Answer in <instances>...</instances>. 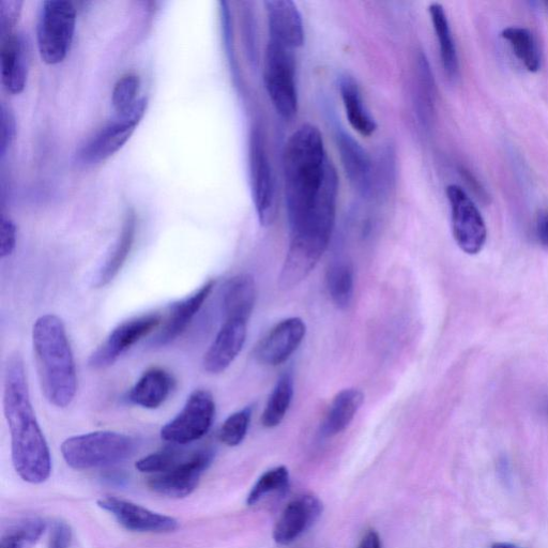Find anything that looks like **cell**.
Segmentation results:
<instances>
[{
  "instance_id": "1",
  "label": "cell",
  "mask_w": 548,
  "mask_h": 548,
  "mask_svg": "<svg viewBox=\"0 0 548 548\" xmlns=\"http://www.w3.org/2000/svg\"><path fill=\"white\" fill-rule=\"evenodd\" d=\"M283 179L292 236H332L339 178L317 127L306 124L289 136L283 151Z\"/></svg>"
},
{
  "instance_id": "2",
  "label": "cell",
  "mask_w": 548,
  "mask_h": 548,
  "mask_svg": "<svg viewBox=\"0 0 548 548\" xmlns=\"http://www.w3.org/2000/svg\"><path fill=\"white\" fill-rule=\"evenodd\" d=\"M4 411L15 471L28 483L47 481L52 471L51 452L30 401L24 362L19 354L11 355L6 363Z\"/></svg>"
},
{
  "instance_id": "3",
  "label": "cell",
  "mask_w": 548,
  "mask_h": 548,
  "mask_svg": "<svg viewBox=\"0 0 548 548\" xmlns=\"http://www.w3.org/2000/svg\"><path fill=\"white\" fill-rule=\"evenodd\" d=\"M33 346L45 399L58 408L68 407L78 390V376L62 319L53 314L39 317L33 328Z\"/></svg>"
},
{
  "instance_id": "4",
  "label": "cell",
  "mask_w": 548,
  "mask_h": 548,
  "mask_svg": "<svg viewBox=\"0 0 548 548\" xmlns=\"http://www.w3.org/2000/svg\"><path fill=\"white\" fill-rule=\"evenodd\" d=\"M136 451L132 437L110 431L73 436L64 441L66 463L76 470L109 467L123 463Z\"/></svg>"
},
{
  "instance_id": "5",
  "label": "cell",
  "mask_w": 548,
  "mask_h": 548,
  "mask_svg": "<svg viewBox=\"0 0 548 548\" xmlns=\"http://www.w3.org/2000/svg\"><path fill=\"white\" fill-rule=\"evenodd\" d=\"M295 51L268 41L264 57V83L274 110L285 120L298 113L299 95Z\"/></svg>"
},
{
  "instance_id": "6",
  "label": "cell",
  "mask_w": 548,
  "mask_h": 548,
  "mask_svg": "<svg viewBox=\"0 0 548 548\" xmlns=\"http://www.w3.org/2000/svg\"><path fill=\"white\" fill-rule=\"evenodd\" d=\"M76 24V9L67 0H47L42 4L37 26V42L45 64L63 63L70 51Z\"/></svg>"
},
{
  "instance_id": "7",
  "label": "cell",
  "mask_w": 548,
  "mask_h": 548,
  "mask_svg": "<svg viewBox=\"0 0 548 548\" xmlns=\"http://www.w3.org/2000/svg\"><path fill=\"white\" fill-rule=\"evenodd\" d=\"M249 166L256 216L262 226L269 227L277 217V191L265 136L260 127H254L250 137Z\"/></svg>"
},
{
  "instance_id": "8",
  "label": "cell",
  "mask_w": 548,
  "mask_h": 548,
  "mask_svg": "<svg viewBox=\"0 0 548 548\" xmlns=\"http://www.w3.org/2000/svg\"><path fill=\"white\" fill-rule=\"evenodd\" d=\"M215 415L216 403L212 394L203 389L195 390L180 413L163 426L161 437L177 446L192 444L209 432Z\"/></svg>"
},
{
  "instance_id": "9",
  "label": "cell",
  "mask_w": 548,
  "mask_h": 548,
  "mask_svg": "<svg viewBox=\"0 0 548 548\" xmlns=\"http://www.w3.org/2000/svg\"><path fill=\"white\" fill-rule=\"evenodd\" d=\"M446 194L456 243L465 253L478 254L483 249L487 237L486 225L479 209L459 186H448Z\"/></svg>"
},
{
  "instance_id": "10",
  "label": "cell",
  "mask_w": 548,
  "mask_h": 548,
  "mask_svg": "<svg viewBox=\"0 0 548 548\" xmlns=\"http://www.w3.org/2000/svg\"><path fill=\"white\" fill-rule=\"evenodd\" d=\"M161 323V315L150 313L120 324L91 354L88 360L89 367L97 371L112 367L121 355L156 330Z\"/></svg>"
},
{
  "instance_id": "11",
  "label": "cell",
  "mask_w": 548,
  "mask_h": 548,
  "mask_svg": "<svg viewBox=\"0 0 548 548\" xmlns=\"http://www.w3.org/2000/svg\"><path fill=\"white\" fill-rule=\"evenodd\" d=\"M147 108V100L140 99L134 109L126 116L104 127L80 151L79 158L85 164H97L108 160L130 140L139 126Z\"/></svg>"
},
{
  "instance_id": "12",
  "label": "cell",
  "mask_w": 548,
  "mask_h": 548,
  "mask_svg": "<svg viewBox=\"0 0 548 548\" xmlns=\"http://www.w3.org/2000/svg\"><path fill=\"white\" fill-rule=\"evenodd\" d=\"M212 460L213 453L210 450L194 452L166 473L151 477L148 486L166 497L185 498L195 491Z\"/></svg>"
},
{
  "instance_id": "13",
  "label": "cell",
  "mask_w": 548,
  "mask_h": 548,
  "mask_svg": "<svg viewBox=\"0 0 548 548\" xmlns=\"http://www.w3.org/2000/svg\"><path fill=\"white\" fill-rule=\"evenodd\" d=\"M307 326L300 317H289L274 326L257 344L255 357L271 367L286 362L306 338Z\"/></svg>"
},
{
  "instance_id": "14",
  "label": "cell",
  "mask_w": 548,
  "mask_h": 548,
  "mask_svg": "<svg viewBox=\"0 0 548 548\" xmlns=\"http://www.w3.org/2000/svg\"><path fill=\"white\" fill-rule=\"evenodd\" d=\"M336 140L349 184L361 196H372L375 170L368 151L362 147L353 135H350L343 128L336 129Z\"/></svg>"
},
{
  "instance_id": "15",
  "label": "cell",
  "mask_w": 548,
  "mask_h": 548,
  "mask_svg": "<svg viewBox=\"0 0 548 548\" xmlns=\"http://www.w3.org/2000/svg\"><path fill=\"white\" fill-rule=\"evenodd\" d=\"M98 506L111 513L121 526L131 531L162 534L175 531L179 526L171 516L150 511L131 501L116 497L101 498L98 500Z\"/></svg>"
},
{
  "instance_id": "16",
  "label": "cell",
  "mask_w": 548,
  "mask_h": 548,
  "mask_svg": "<svg viewBox=\"0 0 548 548\" xmlns=\"http://www.w3.org/2000/svg\"><path fill=\"white\" fill-rule=\"evenodd\" d=\"M269 28V41L295 51L304 43L302 15L291 0H267L264 3Z\"/></svg>"
},
{
  "instance_id": "17",
  "label": "cell",
  "mask_w": 548,
  "mask_h": 548,
  "mask_svg": "<svg viewBox=\"0 0 548 548\" xmlns=\"http://www.w3.org/2000/svg\"><path fill=\"white\" fill-rule=\"evenodd\" d=\"M322 512L321 500L312 495L289 502L274 527V541L281 545L293 543L315 524Z\"/></svg>"
},
{
  "instance_id": "18",
  "label": "cell",
  "mask_w": 548,
  "mask_h": 548,
  "mask_svg": "<svg viewBox=\"0 0 548 548\" xmlns=\"http://www.w3.org/2000/svg\"><path fill=\"white\" fill-rule=\"evenodd\" d=\"M247 324L237 319H226L204 356L203 367L206 372L220 374L230 368L246 343Z\"/></svg>"
},
{
  "instance_id": "19",
  "label": "cell",
  "mask_w": 548,
  "mask_h": 548,
  "mask_svg": "<svg viewBox=\"0 0 548 548\" xmlns=\"http://www.w3.org/2000/svg\"><path fill=\"white\" fill-rule=\"evenodd\" d=\"M215 285L216 281L209 280L199 288V291L173 304L156 338L157 345L169 344L186 331L195 315L204 306Z\"/></svg>"
},
{
  "instance_id": "20",
  "label": "cell",
  "mask_w": 548,
  "mask_h": 548,
  "mask_svg": "<svg viewBox=\"0 0 548 548\" xmlns=\"http://www.w3.org/2000/svg\"><path fill=\"white\" fill-rule=\"evenodd\" d=\"M2 81L12 95H19L24 90L28 75L27 44L19 35H9L4 38L2 53Z\"/></svg>"
},
{
  "instance_id": "21",
  "label": "cell",
  "mask_w": 548,
  "mask_h": 548,
  "mask_svg": "<svg viewBox=\"0 0 548 548\" xmlns=\"http://www.w3.org/2000/svg\"><path fill=\"white\" fill-rule=\"evenodd\" d=\"M173 378L161 368L147 370L129 392V401L146 409H157L170 397Z\"/></svg>"
},
{
  "instance_id": "22",
  "label": "cell",
  "mask_w": 548,
  "mask_h": 548,
  "mask_svg": "<svg viewBox=\"0 0 548 548\" xmlns=\"http://www.w3.org/2000/svg\"><path fill=\"white\" fill-rule=\"evenodd\" d=\"M256 296V284L250 274H238L228 281L223 297L226 319L248 323L254 310Z\"/></svg>"
},
{
  "instance_id": "23",
  "label": "cell",
  "mask_w": 548,
  "mask_h": 548,
  "mask_svg": "<svg viewBox=\"0 0 548 548\" xmlns=\"http://www.w3.org/2000/svg\"><path fill=\"white\" fill-rule=\"evenodd\" d=\"M340 94L350 127L363 137L372 136L377 130L376 120L363 100L361 89L352 76L340 80Z\"/></svg>"
},
{
  "instance_id": "24",
  "label": "cell",
  "mask_w": 548,
  "mask_h": 548,
  "mask_svg": "<svg viewBox=\"0 0 548 548\" xmlns=\"http://www.w3.org/2000/svg\"><path fill=\"white\" fill-rule=\"evenodd\" d=\"M363 402L364 395L359 389L349 388L339 392L330 404L322 425V434L325 437H332L345 431Z\"/></svg>"
},
{
  "instance_id": "25",
  "label": "cell",
  "mask_w": 548,
  "mask_h": 548,
  "mask_svg": "<svg viewBox=\"0 0 548 548\" xmlns=\"http://www.w3.org/2000/svg\"><path fill=\"white\" fill-rule=\"evenodd\" d=\"M429 12L438 41L441 64L447 78L453 82L458 79L460 65L447 13L444 6L438 3L431 4Z\"/></svg>"
},
{
  "instance_id": "26",
  "label": "cell",
  "mask_w": 548,
  "mask_h": 548,
  "mask_svg": "<svg viewBox=\"0 0 548 548\" xmlns=\"http://www.w3.org/2000/svg\"><path fill=\"white\" fill-rule=\"evenodd\" d=\"M136 221L133 212L128 213L123 230L116 242L113 252L99 269L94 286L101 288L109 285L125 266L135 239Z\"/></svg>"
},
{
  "instance_id": "27",
  "label": "cell",
  "mask_w": 548,
  "mask_h": 548,
  "mask_svg": "<svg viewBox=\"0 0 548 548\" xmlns=\"http://www.w3.org/2000/svg\"><path fill=\"white\" fill-rule=\"evenodd\" d=\"M416 109L421 124L429 128L435 111V81L428 58L420 54L416 69Z\"/></svg>"
},
{
  "instance_id": "28",
  "label": "cell",
  "mask_w": 548,
  "mask_h": 548,
  "mask_svg": "<svg viewBox=\"0 0 548 548\" xmlns=\"http://www.w3.org/2000/svg\"><path fill=\"white\" fill-rule=\"evenodd\" d=\"M327 285L333 303L341 310L348 309L355 292L353 264L348 261L334 263L327 273Z\"/></svg>"
},
{
  "instance_id": "29",
  "label": "cell",
  "mask_w": 548,
  "mask_h": 548,
  "mask_svg": "<svg viewBox=\"0 0 548 548\" xmlns=\"http://www.w3.org/2000/svg\"><path fill=\"white\" fill-rule=\"evenodd\" d=\"M294 397V379L291 374L282 375L272 390L265 407L262 423L267 429L276 428L284 420Z\"/></svg>"
},
{
  "instance_id": "30",
  "label": "cell",
  "mask_w": 548,
  "mask_h": 548,
  "mask_svg": "<svg viewBox=\"0 0 548 548\" xmlns=\"http://www.w3.org/2000/svg\"><path fill=\"white\" fill-rule=\"evenodd\" d=\"M501 37L509 42L513 53L529 72L536 73L540 70V50L530 30L522 27H508L501 33Z\"/></svg>"
},
{
  "instance_id": "31",
  "label": "cell",
  "mask_w": 548,
  "mask_h": 548,
  "mask_svg": "<svg viewBox=\"0 0 548 548\" xmlns=\"http://www.w3.org/2000/svg\"><path fill=\"white\" fill-rule=\"evenodd\" d=\"M45 527L38 519L20 522L4 532L0 548H30L41 538Z\"/></svg>"
},
{
  "instance_id": "32",
  "label": "cell",
  "mask_w": 548,
  "mask_h": 548,
  "mask_svg": "<svg viewBox=\"0 0 548 548\" xmlns=\"http://www.w3.org/2000/svg\"><path fill=\"white\" fill-rule=\"evenodd\" d=\"M140 85L139 75L132 72L121 76L117 81L112 95L113 108L117 116H125L134 109V106L140 100L137 99Z\"/></svg>"
},
{
  "instance_id": "33",
  "label": "cell",
  "mask_w": 548,
  "mask_h": 548,
  "mask_svg": "<svg viewBox=\"0 0 548 548\" xmlns=\"http://www.w3.org/2000/svg\"><path fill=\"white\" fill-rule=\"evenodd\" d=\"M288 483L289 473L286 467L280 466L268 470L253 486V489L248 496V505L254 506L266 495L286 490Z\"/></svg>"
},
{
  "instance_id": "34",
  "label": "cell",
  "mask_w": 548,
  "mask_h": 548,
  "mask_svg": "<svg viewBox=\"0 0 548 548\" xmlns=\"http://www.w3.org/2000/svg\"><path fill=\"white\" fill-rule=\"evenodd\" d=\"M186 458L187 456L184 452L176 448H166L145 456V458L136 463L135 467L141 473L159 475L174 468Z\"/></svg>"
},
{
  "instance_id": "35",
  "label": "cell",
  "mask_w": 548,
  "mask_h": 548,
  "mask_svg": "<svg viewBox=\"0 0 548 548\" xmlns=\"http://www.w3.org/2000/svg\"><path fill=\"white\" fill-rule=\"evenodd\" d=\"M252 418V408H243L228 417L220 430V439L228 447L240 445L246 438Z\"/></svg>"
},
{
  "instance_id": "36",
  "label": "cell",
  "mask_w": 548,
  "mask_h": 548,
  "mask_svg": "<svg viewBox=\"0 0 548 548\" xmlns=\"http://www.w3.org/2000/svg\"><path fill=\"white\" fill-rule=\"evenodd\" d=\"M22 6L23 2H19V0H2L0 2V32L4 38L11 35L12 28L17 25Z\"/></svg>"
},
{
  "instance_id": "37",
  "label": "cell",
  "mask_w": 548,
  "mask_h": 548,
  "mask_svg": "<svg viewBox=\"0 0 548 548\" xmlns=\"http://www.w3.org/2000/svg\"><path fill=\"white\" fill-rule=\"evenodd\" d=\"M15 246H17V226L10 218L2 217V227H0V256L6 258L10 256Z\"/></svg>"
},
{
  "instance_id": "38",
  "label": "cell",
  "mask_w": 548,
  "mask_h": 548,
  "mask_svg": "<svg viewBox=\"0 0 548 548\" xmlns=\"http://www.w3.org/2000/svg\"><path fill=\"white\" fill-rule=\"evenodd\" d=\"M15 134H17V123L12 111L4 104L2 105V141H0V154L5 156L6 151L12 145Z\"/></svg>"
},
{
  "instance_id": "39",
  "label": "cell",
  "mask_w": 548,
  "mask_h": 548,
  "mask_svg": "<svg viewBox=\"0 0 548 548\" xmlns=\"http://www.w3.org/2000/svg\"><path fill=\"white\" fill-rule=\"evenodd\" d=\"M71 539L70 526L65 522H57L51 532L49 548H69Z\"/></svg>"
},
{
  "instance_id": "40",
  "label": "cell",
  "mask_w": 548,
  "mask_h": 548,
  "mask_svg": "<svg viewBox=\"0 0 548 548\" xmlns=\"http://www.w3.org/2000/svg\"><path fill=\"white\" fill-rule=\"evenodd\" d=\"M537 235L544 246L548 247V210L541 213L537 222Z\"/></svg>"
},
{
  "instance_id": "41",
  "label": "cell",
  "mask_w": 548,
  "mask_h": 548,
  "mask_svg": "<svg viewBox=\"0 0 548 548\" xmlns=\"http://www.w3.org/2000/svg\"><path fill=\"white\" fill-rule=\"evenodd\" d=\"M357 548H382V542L375 530H370L360 541Z\"/></svg>"
},
{
  "instance_id": "42",
  "label": "cell",
  "mask_w": 548,
  "mask_h": 548,
  "mask_svg": "<svg viewBox=\"0 0 548 548\" xmlns=\"http://www.w3.org/2000/svg\"><path fill=\"white\" fill-rule=\"evenodd\" d=\"M492 548H520V547L513 544H509V543H497V544H494Z\"/></svg>"
},
{
  "instance_id": "43",
  "label": "cell",
  "mask_w": 548,
  "mask_h": 548,
  "mask_svg": "<svg viewBox=\"0 0 548 548\" xmlns=\"http://www.w3.org/2000/svg\"><path fill=\"white\" fill-rule=\"evenodd\" d=\"M546 5L548 6V2L546 3Z\"/></svg>"
}]
</instances>
